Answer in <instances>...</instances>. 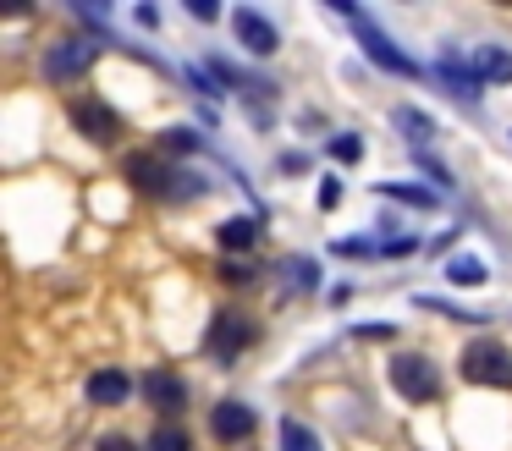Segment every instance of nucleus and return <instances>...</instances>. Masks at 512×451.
<instances>
[{
	"mask_svg": "<svg viewBox=\"0 0 512 451\" xmlns=\"http://www.w3.org/2000/svg\"><path fill=\"white\" fill-rule=\"evenodd\" d=\"M391 385H397V396H408V402H441V369H435L424 352H391L386 363Z\"/></svg>",
	"mask_w": 512,
	"mask_h": 451,
	"instance_id": "obj_4",
	"label": "nucleus"
},
{
	"mask_svg": "<svg viewBox=\"0 0 512 451\" xmlns=\"http://www.w3.org/2000/svg\"><path fill=\"white\" fill-rule=\"evenodd\" d=\"M210 429H215V440H226V446H237V440H248L259 429V418H254V407L248 402H215V413H210Z\"/></svg>",
	"mask_w": 512,
	"mask_h": 451,
	"instance_id": "obj_10",
	"label": "nucleus"
},
{
	"mask_svg": "<svg viewBox=\"0 0 512 451\" xmlns=\"http://www.w3.org/2000/svg\"><path fill=\"white\" fill-rule=\"evenodd\" d=\"M336 11H342L347 22H353V33H358V44H364V55L375 66H386V72H397V77H419V61L413 55H402L397 44L386 39V33L369 22V11H358V6H347V0H336Z\"/></svg>",
	"mask_w": 512,
	"mask_h": 451,
	"instance_id": "obj_3",
	"label": "nucleus"
},
{
	"mask_svg": "<svg viewBox=\"0 0 512 451\" xmlns=\"http://www.w3.org/2000/svg\"><path fill=\"white\" fill-rule=\"evenodd\" d=\"M215 237H221V248H226V253H243V248H254V242H259V220L237 215V220H226V226L215 231Z\"/></svg>",
	"mask_w": 512,
	"mask_h": 451,
	"instance_id": "obj_13",
	"label": "nucleus"
},
{
	"mask_svg": "<svg viewBox=\"0 0 512 451\" xmlns=\"http://www.w3.org/2000/svg\"><path fill=\"white\" fill-rule=\"evenodd\" d=\"M188 11H193V17H199V22H215V6H210V0H193Z\"/></svg>",
	"mask_w": 512,
	"mask_h": 451,
	"instance_id": "obj_24",
	"label": "nucleus"
},
{
	"mask_svg": "<svg viewBox=\"0 0 512 451\" xmlns=\"http://www.w3.org/2000/svg\"><path fill=\"white\" fill-rule=\"evenodd\" d=\"M358 336H364V341H386L391 330H386V325H358Z\"/></svg>",
	"mask_w": 512,
	"mask_h": 451,
	"instance_id": "obj_25",
	"label": "nucleus"
},
{
	"mask_svg": "<svg viewBox=\"0 0 512 451\" xmlns=\"http://www.w3.org/2000/svg\"><path fill=\"white\" fill-rule=\"evenodd\" d=\"M72 127H78L89 143H116L122 116H116V110L105 105L100 94H78V99H72Z\"/></svg>",
	"mask_w": 512,
	"mask_h": 451,
	"instance_id": "obj_6",
	"label": "nucleus"
},
{
	"mask_svg": "<svg viewBox=\"0 0 512 451\" xmlns=\"http://www.w3.org/2000/svg\"><path fill=\"white\" fill-rule=\"evenodd\" d=\"M259 325L243 314V308H215L210 330H204V352H210L215 363H237L248 347H254Z\"/></svg>",
	"mask_w": 512,
	"mask_h": 451,
	"instance_id": "obj_2",
	"label": "nucleus"
},
{
	"mask_svg": "<svg viewBox=\"0 0 512 451\" xmlns=\"http://www.w3.org/2000/svg\"><path fill=\"white\" fill-rule=\"evenodd\" d=\"M474 72L485 77V83H512V55L496 50V44H485V50L474 55Z\"/></svg>",
	"mask_w": 512,
	"mask_h": 451,
	"instance_id": "obj_14",
	"label": "nucleus"
},
{
	"mask_svg": "<svg viewBox=\"0 0 512 451\" xmlns=\"http://www.w3.org/2000/svg\"><path fill=\"white\" fill-rule=\"evenodd\" d=\"M94 451H138V446H133V435L111 429V435H100V446H94Z\"/></svg>",
	"mask_w": 512,
	"mask_h": 451,
	"instance_id": "obj_21",
	"label": "nucleus"
},
{
	"mask_svg": "<svg viewBox=\"0 0 512 451\" xmlns=\"http://www.w3.org/2000/svg\"><path fill=\"white\" fill-rule=\"evenodd\" d=\"M94 55H100L94 39H61L45 50V77L50 83H72V77H83L94 66Z\"/></svg>",
	"mask_w": 512,
	"mask_h": 451,
	"instance_id": "obj_7",
	"label": "nucleus"
},
{
	"mask_svg": "<svg viewBox=\"0 0 512 451\" xmlns=\"http://www.w3.org/2000/svg\"><path fill=\"white\" fill-rule=\"evenodd\" d=\"M336 198H342V182H336V176H325V182H320V209H331Z\"/></svg>",
	"mask_w": 512,
	"mask_h": 451,
	"instance_id": "obj_23",
	"label": "nucleus"
},
{
	"mask_svg": "<svg viewBox=\"0 0 512 451\" xmlns=\"http://www.w3.org/2000/svg\"><path fill=\"white\" fill-rule=\"evenodd\" d=\"M127 396H133V374L127 369H94L89 374V402L116 407V402H127Z\"/></svg>",
	"mask_w": 512,
	"mask_h": 451,
	"instance_id": "obj_11",
	"label": "nucleus"
},
{
	"mask_svg": "<svg viewBox=\"0 0 512 451\" xmlns=\"http://www.w3.org/2000/svg\"><path fill=\"white\" fill-rule=\"evenodd\" d=\"M281 451H320V440L303 418H281Z\"/></svg>",
	"mask_w": 512,
	"mask_h": 451,
	"instance_id": "obj_15",
	"label": "nucleus"
},
{
	"mask_svg": "<svg viewBox=\"0 0 512 451\" xmlns=\"http://www.w3.org/2000/svg\"><path fill=\"white\" fill-rule=\"evenodd\" d=\"M380 193H386V198H402V204H419V209H430L435 204V193H424V187H380Z\"/></svg>",
	"mask_w": 512,
	"mask_h": 451,
	"instance_id": "obj_20",
	"label": "nucleus"
},
{
	"mask_svg": "<svg viewBox=\"0 0 512 451\" xmlns=\"http://www.w3.org/2000/svg\"><path fill=\"white\" fill-rule=\"evenodd\" d=\"M144 402L160 407V413H182L188 407V380L177 369H149L144 374Z\"/></svg>",
	"mask_w": 512,
	"mask_h": 451,
	"instance_id": "obj_9",
	"label": "nucleus"
},
{
	"mask_svg": "<svg viewBox=\"0 0 512 451\" xmlns=\"http://www.w3.org/2000/svg\"><path fill=\"white\" fill-rule=\"evenodd\" d=\"M446 281H457V286H479V281H485V264L468 259V253H457V259L446 264Z\"/></svg>",
	"mask_w": 512,
	"mask_h": 451,
	"instance_id": "obj_17",
	"label": "nucleus"
},
{
	"mask_svg": "<svg viewBox=\"0 0 512 451\" xmlns=\"http://www.w3.org/2000/svg\"><path fill=\"white\" fill-rule=\"evenodd\" d=\"M457 369H463L468 385H501V391H512V352L501 341H468Z\"/></svg>",
	"mask_w": 512,
	"mask_h": 451,
	"instance_id": "obj_5",
	"label": "nucleus"
},
{
	"mask_svg": "<svg viewBox=\"0 0 512 451\" xmlns=\"http://www.w3.org/2000/svg\"><path fill=\"white\" fill-rule=\"evenodd\" d=\"M122 171H127V182H133L138 193H149V198H199L204 193V182H177V176H188V171H177V165H171L166 154H155V149L127 154Z\"/></svg>",
	"mask_w": 512,
	"mask_h": 451,
	"instance_id": "obj_1",
	"label": "nucleus"
},
{
	"mask_svg": "<svg viewBox=\"0 0 512 451\" xmlns=\"http://www.w3.org/2000/svg\"><path fill=\"white\" fill-rule=\"evenodd\" d=\"M166 149H199V138H193L188 127H171L166 132Z\"/></svg>",
	"mask_w": 512,
	"mask_h": 451,
	"instance_id": "obj_22",
	"label": "nucleus"
},
{
	"mask_svg": "<svg viewBox=\"0 0 512 451\" xmlns=\"http://www.w3.org/2000/svg\"><path fill=\"white\" fill-rule=\"evenodd\" d=\"M232 33H237V44H243L248 55H276V50H281L276 22H265L254 6H237V11H232Z\"/></svg>",
	"mask_w": 512,
	"mask_h": 451,
	"instance_id": "obj_8",
	"label": "nucleus"
},
{
	"mask_svg": "<svg viewBox=\"0 0 512 451\" xmlns=\"http://www.w3.org/2000/svg\"><path fill=\"white\" fill-rule=\"evenodd\" d=\"M397 127H408V132H402V138H408L413 149H424V138H430V116H424V110L402 105V110H397Z\"/></svg>",
	"mask_w": 512,
	"mask_h": 451,
	"instance_id": "obj_16",
	"label": "nucleus"
},
{
	"mask_svg": "<svg viewBox=\"0 0 512 451\" xmlns=\"http://www.w3.org/2000/svg\"><path fill=\"white\" fill-rule=\"evenodd\" d=\"M331 154L342 165H358L364 160V138H358V132H342V138H331Z\"/></svg>",
	"mask_w": 512,
	"mask_h": 451,
	"instance_id": "obj_18",
	"label": "nucleus"
},
{
	"mask_svg": "<svg viewBox=\"0 0 512 451\" xmlns=\"http://www.w3.org/2000/svg\"><path fill=\"white\" fill-rule=\"evenodd\" d=\"M435 72H441L446 83H452V94H457V99H474V94H479V83H485V77H479L457 50H441V66H435Z\"/></svg>",
	"mask_w": 512,
	"mask_h": 451,
	"instance_id": "obj_12",
	"label": "nucleus"
},
{
	"mask_svg": "<svg viewBox=\"0 0 512 451\" xmlns=\"http://www.w3.org/2000/svg\"><path fill=\"white\" fill-rule=\"evenodd\" d=\"M149 451H193V440L182 435V429H155V435H149Z\"/></svg>",
	"mask_w": 512,
	"mask_h": 451,
	"instance_id": "obj_19",
	"label": "nucleus"
}]
</instances>
